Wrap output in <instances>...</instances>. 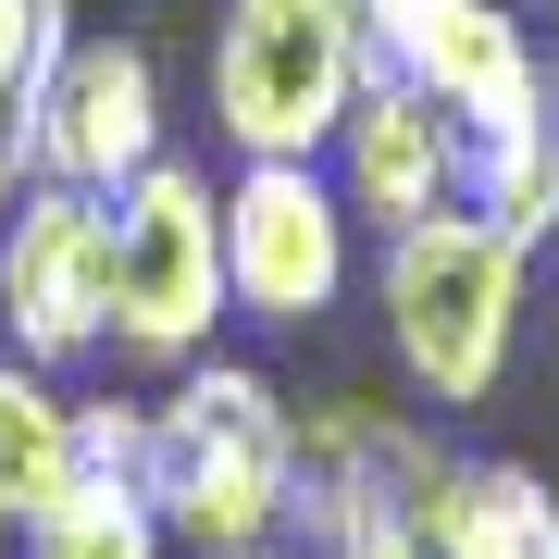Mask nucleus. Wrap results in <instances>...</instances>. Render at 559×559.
Listing matches in <instances>:
<instances>
[{"instance_id": "nucleus-10", "label": "nucleus", "mask_w": 559, "mask_h": 559, "mask_svg": "<svg viewBox=\"0 0 559 559\" xmlns=\"http://www.w3.org/2000/svg\"><path fill=\"white\" fill-rule=\"evenodd\" d=\"M436 559H559V498L522 460H448L436 498H423Z\"/></svg>"}, {"instance_id": "nucleus-12", "label": "nucleus", "mask_w": 559, "mask_h": 559, "mask_svg": "<svg viewBox=\"0 0 559 559\" xmlns=\"http://www.w3.org/2000/svg\"><path fill=\"white\" fill-rule=\"evenodd\" d=\"M510 249H547L559 237V100L510 112L498 138H473V187H460Z\"/></svg>"}, {"instance_id": "nucleus-6", "label": "nucleus", "mask_w": 559, "mask_h": 559, "mask_svg": "<svg viewBox=\"0 0 559 559\" xmlns=\"http://www.w3.org/2000/svg\"><path fill=\"white\" fill-rule=\"evenodd\" d=\"M336 286H348L336 175L323 162H237V187H224V299L274 336H299V323L336 311Z\"/></svg>"}, {"instance_id": "nucleus-16", "label": "nucleus", "mask_w": 559, "mask_h": 559, "mask_svg": "<svg viewBox=\"0 0 559 559\" xmlns=\"http://www.w3.org/2000/svg\"><path fill=\"white\" fill-rule=\"evenodd\" d=\"M249 559H286V547H249Z\"/></svg>"}, {"instance_id": "nucleus-9", "label": "nucleus", "mask_w": 559, "mask_h": 559, "mask_svg": "<svg viewBox=\"0 0 559 559\" xmlns=\"http://www.w3.org/2000/svg\"><path fill=\"white\" fill-rule=\"evenodd\" d=\"M336 200H348V224H436V212H460V187H473V138H460V112H436L411 75H360V100H348V124H336Z\"/></svg>"}, {"instance_id": "nucleus-15", "label": "nucleus", "mask_w": 559, "mask_h": 559, "mask_svg": "<svg viewBox=\"0 0 559 559\" xmlns=\"http://www.w3.org/2000/svg\"><path fill=\"white\" fill-rule=\"evenodd\" d=\"M373 13H385V0H360V25H373Z\"/></svg>"}, {"instance_id": "nucleus-11", "label": "nucleus", "mask_w": 559, "mask_h": 559, "mask_svg": "<svg viewBox=\"0 0 559 559\" xmlns=\"http://www.w3.org/2000/svg\"><path fill=\"white\" fill-rule=\"evenodd\" d=\"M75 473H87V411L38 360H0V535H25Z\"/></svg>"}, {"instance_id": "nucleus-14", "label": "nucleus", "mask_w": 559, "mask_h": 559, "mask_svg": "<svg viewBox=\"0 0 559 559\" xmlns=\"http://www.w3.org/2000/svg\"><path fill=\"white\" fill-rule=\"evenodd\" d=\"M75 38V0H0V124H13V100L38 87V62Z\"/></svg>"}, {"instance_id": "nucleus-8", "label": "nucleus", "mask_w": 559, "mask_h": 559, "mask_svg": "<svg viewBox=\"0 0 559 559\" xmlns=\"http://www.w3.org/2000/svg\"><path fill=\"white\" fill-rule=\"evenodd\" d=\"M373 62L411 75L436 112H460V138H498L510 112L547 100V62H535L510 0H385L373 13Z\"/></svg>"}, {"instance_id": "nucleus-4", "label": "nucleus", "mask_w": 559, "mask_h": 559, "mask_svg": "<svg viewBox=\"0 0 559 559\" xmlns=\"http://www.w3.org/2000/svg\"><path fill=\"white\" fill-rule=\"evenodd\" d=\"M162 162V75L138 38H100V25H75L38 87L13 100L0 124V187H75V200H112L124 175H150Z\"/></svg>"}, {"instance_id": "nucleus-13", "label": "nucleus", "mask_w": 559, "mask_h": 559, "mask_svg": "<svg viewBox=\"0 0 559 559\" xmlns=\"http://www.w3.org/2000/svg\"><path fill=\"white\" fill-rule=\"evenodd\" d=\"M25 559H175V535H162L138 473H100V460H87V473L25 522Z\"/></svg>"}, {"instance_id": "nucleus-1", "label": "nucleus", "mask_w": 559, "mask_h": 559, "mask_svg": "<svg viewBox=\"0 0 559 559\" xmlns=\"http://www.w3.org/2000/svg\"><path fill=\"white\" fill-rule=\"evenodd\" d=\"M138 485H150L162 535L200 547V559L286 547V510H299V411L274 399V373L200 348V360L175 373V399H150Z\"/></svg>"}, {"instance_id": "nucleus-7", "label": "nucleus", "mask_w": 559, "mask_h": 559, "mask_svg": "<svg viewBox=\"0 0 559 559\" xmlns=\"http://www.w3.org/2000/svg\"><path fill=\"white\" fill-rule=\"evenodd\" d=\"M0 323H13V360H87L112 348V212L75 200V187H25L13 224H0Z\"/></svg>"}, {"instance_id": "nucleus-3", "label": "nucleus", "mask_w": 559, "mask_h": 559, "mask_svg": "<svg viewBox=\"0 0 559 559\" xmlns=\"http://www.w3.org/2000/svg\"><path fill=\"white\" fill-rule=\"evenodd\" d=\"M373 75L360 0H224L212 25V124L237 162H323Z\"/></svg>"}, {"instance_id": "nucleus-2", "label": "nucleus", "mask_w": 559, "mask_h": 559, "mask_svg": "<svg viewBox=\"0 0 559 559\" xmlns=\"http://www.w3.org/2000/svg\"><path fill=\"white\" fill-rule=\"evenodd\" d=\"M522 286H535V249H510L473 200L436 224H399L373 261V299H385V348L436 411H485L510 385L522 348Z\"/></svg>"}, {"instance_id": "nucleus-5", "label": "nucleus", "mask_w": 559, "mask_h": 559, "mask_svg": "<svg viewBox=\"0 0 559 559\" xmlns=\"http://www.w3.org/2000/svg\"><path fill=\"white\" fill-rule=\"evenodd\" d=\"M112 348L124 360H200L212 323L237 311L224 299V200L212 175H187V162H150V175L112 187Z\"/></svg>"}]
</instances>
